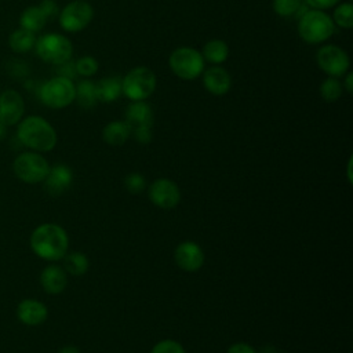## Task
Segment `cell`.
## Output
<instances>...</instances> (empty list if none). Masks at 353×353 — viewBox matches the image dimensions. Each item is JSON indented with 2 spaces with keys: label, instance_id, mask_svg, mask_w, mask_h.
Returning <instances> with one entry per match:
<instances>
[{
  "label": "cell",
  "instance_id": "cell-1",
  "mask_svg": "<svg viewBox=\"0 0 353 353\" xmlns=\"http://www.w3.org/2000/svg\"><path fill=\"white\" fill-rule=\"evenodd\" d=\"M29 244L39 258L47 262H58L68 252L69 236L61 225L46 222L34 228Z\"/></svg>",
  "mask_w": 353,
  "mask_h": 353
},
{
  "label": "cell",
  "instance_id": "cell-2",
  "mask_svg": "<svg viewBox=\"0 0 353 353\" xmlns=\"http://www.w3.org/2000/svg\"><path fill=\"white\" fill-rule=\"evenodd\" d=\"M17 138L28 149L39 153L50 152L55 148L58 135L55 128L41 116H28L17 124Z\"/></svg>",
  "mask_w": 353,
  "mask_h": 353
},
{
  "label": "cell",
  "instance_id": "cell-3",
  "mask_svg": "<svg viewBox=\"0 0 353 353\" xmlns=\"http://www.w3.org/2000/svg\"><path fill=\"white\" fill-rule=\"evenodd\" d=\"M335 32L332 18L323 10H306L298 21V34L307 44L327 41Z\"/></svg>",
  "mask_w": 353,
  "mask_h": 353
},
{
  "label": "cell",
  "instance_id": "cell-4",
  "mask_svg": "<svg viewBox=\"0 0 353 353\" xmlns=\"http://www.w3.org/2000/svg\"><path fill=\"white\" fill-rule=\"evenodd\" d=\"M34 50L37 57L51 65H62L70 61L73 54L72 41L61 33H47L36 40Z\"/></svg>",
  "mask_w": 353,
  "mask_h": 353
},
{
  "label": "cell",
  "instance_id": "cell-5",
  "mask_svg": "<svg viewBox=\"0 0 353 353\" xmlns=\"http://www.w3.org/2000/svg\"><path fill=\"white\" fill-rule=\"evenodd\" d=\"M50 167L51 165L48 164L47 159L41 153L33 150L19 153L12 161V171L15 176L29 185L43 182L50 171Z\"/></svg>",
  "mask_w": 353,
  "mask_h": 353
},
{
  "label": "cell",
  "instance_id": "cell-6",
  "mask_svg": "<svg viewBox=\"0 0 353 353\" xmlns=\"http://www.w3.org/2000/svg\"><path fill=\"white\" fill-rule=\"evenodd\" d=\"M39 98L47 108L63 109L74 102L76 85L69 77L55 76L40 87Z\"/></svg>",
  "mask_w": 353,
  "mask_h": 353
},
{
  "label": "cell",
  "instance_id": "cell-7",
  "mask_svg": "<svg viewBox=\"0 0 353 353\" xmlns=\"http://www.w3.org/2000/svg\"><path fill=\"white\" fill-rule=\"evenodd\" d=\"M157 79L152 69L137 66L121 79L123 94L132 101H145L156 90Z\"/></svg>",
  "mask_w": 353,
  "mask_h": 353
},
{
  "label": "cell",
  "instance_id": "cell-8",
  "mask_svg": "<svg viewBox=\"0 0 353 353\" xmlns=\"http://www.w3.org/2000/svg\"><path fill=\"white\" fill-rule=\"evenodd\" d=\"M204 58L200 51L192 47H178L168 58L172 73L181 80H194L204 70Z\"/></svg>",
  "mask_w": 353,
  "mask_h": 353
},
{
  "label": "cell",
  "instance_id": "cell-9",
  "mask_svg": "<svg viewBox=\"0 0 353 353\" xmlns=\"http://www.w3.org/2000/svg\"><path fill=\"white\" fill-rule=\"evenodd\" d=\"M94 17L92 6L85 0H73L59 11V25L65 32L77 33L85 29Z\"/></svg>",
  "mask_w": 353,
  "mask_h": 353
},
{
  "label": "cell",
  "instance_id": "cell-10",
  "mask_svg": "<svg viewBox=\"0 0 353 353\" xmlns=\"http://www.w3.org/2000/svg\"><path fill=\"white\" fill-rule=\"evenodd\" d=\"M316 61L319 68L330 77H343L350 68V58L347 52L334 44L323 46L316 54Z\"/></svg>",
  "mask_w": 353,
  "mask_h": 353
},
{
  "label": "cell",
  "instance_id": "cell-11",
  "mask_svg": "<svg viewBox=\"0 0 353 353\" xmlns=\"http://www.w3.org/2000/svg\"><path fill=\"white\" fill-rule=\"evenodd\" d=\"M148 196L153 205L163 210L175 208L181 201V190L178 185L168 178L154 179L149 185Z\"/></svg>",
  "mask_w": 353,
  "mask_h": 353
},
{
  "label": "cell",
  "instance_id": "cell-12",
  "mask_svg": "<svg viewBox=\"0 0 353 353\" xmlns=\"http://www.w3.org/2000/svg\"><path fill=\"white\" fill-rule=\"evenodd\" d=\"M25 113V102L22 95L12 88L0 94V121L6 127L17 125Z\"/></svg>",
  "mask_w": 353,
  "mask_h": 353
},
{
  "label": "cell",
  "instance_id": "cell-13",
  "mask_svg": "<svg viewBox=\"0 0 353 353\" xmlns=\"http://www.w3.org/2000/svg\"><path fill=\"white\" fill-rule=\"evenodd\" d=\"M174 261L183 272L193 273L204 265V251L194 241H182L174 251Z\"/></svg>",
  "mask_w": 353,
  "mask_h": 353
},
{
  "label": "cell",
  "instance_id": "cell-14",
  "mask_svg": "<svg viewBox=\"0 0 353 353\" xmlns=\"http://www.w3.org/2000/svg\"><path fill=\"white\" fill-rule=\"evenodd\" d=\"M43 182L48 194L62 196L72 186L73 171L69 165L58 163L50 167V171Z\"/></svg>",
  "mask_w": 353,
  "mask_h": 353
},
{
  "label": "cell",
  "instance_id": "cell-15",
  "mask_svg": "<svg viewBox=\"0 0 353 353\" xmlns=\"http://www.w3.org/2000/svg\"><path fill=\"white\" fill-rule=\"evenodd\" d=\"M17 317L22 324L28 327H36L47 320L48 309L41 301L34 298H26L18 303Z\"/></svg>",
  "mask_w": 353,
  "mask_h": 353
},
{
  "label": "cell",
  "instance_id": "cell-16",
  "mask_svg": "<svg viewBox=\"0 0 353 353\" xmlns=\"http://www.w3.org/2000/svg\"><path fill=\"white\" fill-rule=\"evenodd\" d=\"M40 285L50 295H58L63 292L68 285V273L57 263L46 266L40 273Z\"/></svg>",
  "mask_w": 353,
  "mask_h": 353
},
{
  "label": "cell",
  "instance_id": "cell-17",
  "mask_svg": "<svg viewBox=\"0 0 353 353\" xmlns=\"http://www.w3.org/2000/svg\"><path fill=\"white\" fill-rule=\"evenodd\" d=\"M203 85L212 95H225L232 87V77L226 69L214 65L204 72Z\"/></svg>",
  "mask_w": 353,
  "mask_h": 353
},
{
  "label": "cell",
  "instance_id": "cell-18",
  "mask_svg": "<svg viewBox=\"0 0 353 353\" xmlns=\"http://www.w3.org/2000/svg\"><path fill=\"white\" fill-rule=\"evenodd\" d=\"M125 121L131 127V132L139 128H152L153 112L145 101H132L125 110Z\"/></svg>",
  "mask_w": 353,
  "mask_h": 353
},
{
  "label": "cell",
  "instance_id": "cell-19",
  "mask_svg": "<svg viewBox=\"0 0 353 353\" xmlns=\"http://www.w3.org/2000/svg\"><path fill=\"white\" fill-rule=\"evenodd\" d=\"M131 137V127L125 120H113L108 123L102 130L103 141L110 146L124 145Z\"/></svg>",
  "mask_w": 353,
  "mask_h": 353
},
{
  "label": "cell",
  "instance_id": "cell-20",
  "mask_svg": "<svg viewBox=\"0 0 353 353\" xmlns=\"http://www.w3.org/2000/svg\"><path fill=\"white\" fill-rule=\"evenodd\" d=\"M47 19L48 18L43 12V10L39 7V4L29 6L19 15V26L32 33H37L46 26Z\"/></svg>",
  "mask_w": 353,
  "mask_h": 353
},
{
  "label": "cell",
  "instance_id": "cell-21",
  "mask_svg": "<svg viewBox=\"0 0 353 353\" xmlns=\"http://www.w3.org/2000/svg\"><path fill=\"white\" fill-rule=\"evenodd\" d=\"M201 55H203L204 61H207L212 65H221L229 57V46L226 41H223L221 39L210 40L204 44Z\"/></svg>",
  "mask_w": 353,
  "mask_h": 353
},
{
  "label": "cell",
  "instance_id": "cell-22",
  "mask_svg": "<svg viewBox=\"0 0 353 353\" xmlns=\"http://www.w3.org/2000/svg\"><path fill=\"white\" fill-rule=\"evenodd\" d=\"M36 34L26 30V29H15L14 32H11V34L8 36V46L10 48L17 52V54H25L28 51H30L32 48H34L36 44Z\"/></svg>",
  "mask_w": 353,
  "mask_h": 353
},
{
  "label": "cell",
  "instance_id": "cell-23",
  "mask_svg": "<svg viewBox=\"0 0 353 353\" xmlns=\"http://www.w3.org/2000/svg\"><path fill=\"white\" fill-rule=\"evenodd\" d=\"M123 94L120 77H105L97 83V95L101 102H113Z\"/></svg>",
  "mask_w": 353,
  "mask_h": 353
},
{
  "label": "cell",
  "instance_id": "cell-24",
  "mask_svg": "<svg viewBox=\"0 0 353 353\" xmlns=\"http://www.w3.org/2000/svg\"><path fill=\"white\" fill-rule=\"evenodd\" d=\"M63 259V269L68 274L72 276H83L87 273L90 268V262L85 254L80 251H73V252H66V255L62 258Z\"/></svg>",
  "mask_w": 353,
  "mask_h": 353
},
{
  "label": "cell",
  "instance_id": "cell-25",
  "mask_svg": "<svg viewBox=\"0 0 353 353\" xmlns=\"http://www.w3.org/2000/svg\"><path fill=\"white\" fill-rule=\"evenodd\" d=\"M77 103L81 108L90 109L98 102V95H97V83L91 80H81L76 85V98Z\"/></svg>",
  "mask_w": 353,
  "mask_h": 353
},
{
  "label": "cell",
  "instance_id": "cell-26",
  "mask_svg": "<svg viewBox=\"0 0 353 353\" xmlns=\"http://www.w3.org/2000/svg\"><path fill=\"white\" fill-rule=\"evenodd\" d=\"M343 92V87L339 79L336 77H327L320 84V95L325 102H336Z\"/></svg>",
  "mask_w": 353,
  "mask_h": 353
},
{
  "label": "cell",
  "instance_id": "cell-27",
  "mask_svg": "<svg viewBox=\"0 0 353 353\" xmlns=\"http://www.w3.org/2000/svg\"><path fill=\"white\" fill-rule=\"evenodd\" d=\"M332 22L334 25L343 28V29H350L353 26V4L350 1L341 3L332 14Z\"/></svg>",
  "mask_w": 353,
  "mask_h": 353
},
{
  "label": "cell",
  "instance_id": "cell-28",
  "mask_svg": "<svg viewBox=\"0 0 353 353\" xmlns=\"http://www.w3.org/2000/svg\"><path fill=\"white\" fill-rule=\"evenodd\" d=\"M272 7L280 17H292L302 8V0H273Z\"/></svg>",
  "mask_w": 353,
  "mask_h": 353
},
{
  "label": "cell",
  "instance_id": "cell-29",
  "mask_svg": "<svg viewBox=\"0 0 353 353\" xmlns=\"http://www.w3.org/2000/svg\"><path fill=\"white\" fill-rule=\"evenodd\" d=\"M99 69V63L98 61L91 57V55H84L81 58H79L74 62V70L77 74L83 76V77H91L94 76Z\"/></svg>",
  "mask_w": 353,
  "mask_h": 353
},
{
  "label": "cell",
  "instance_id": "cell-30",
  "mask_svg": "<svg viewBox=\"0 0 353 353\" xmlns=\"http://www.w3.org/2000/svg\"><path fill=\"white\" fill-rule=\"evenodd\" d=\"M124 188L131 194H139L146 188V179L139 172H130L124 178Z\"/></svg>",
  "mask_w": 353,
  "mask_h": 353
},
{
  "label": "cell",
  "instance_id": "cell-31",
  "mask_svg": "<svg viewBox=\"0 0 353 353\" xmlns=\"http://www.w3.org/2000/svg\"><path fill=\"white\" fill-rule=\"evenodd\" d=\"M150 353H186V352L179 342L174 339H163L152 347Z\"/></svg>",
  "mask_w": 353,
  "mask_h": 353
},
{
  "label": "cell",
  "instance_id": "cell-32",
  "mask_svg": "<svg viewBox=\"0 0 353 353\" xmlns=\"http://www.w3.org/2000/svg\"><path fill=\"white\" fill-rule=\"evenodd\" d=\"M39 7L43 10V12L46 14L47 18H52L55 17L57 14H59V10H58V4L55 3V0H41Z\"/></svg>",
  "mask_w": 353,
  "mask_h": 353
},
{
  "label": "cell",
  "instance_id": "cell-33",
  "mask_svg": "<svg viewBox=\"0 0 353 353\" xmlns=\"http://www.w3.org/2000/svg\"><path fill=\"white\" fill-rule=\"evenodd\" d=\"M307 6H310L314 10H327L334 7L335 4L339 3V0H303Z\"/></svg>",
  "mask_w": 353,
  "mask_h": 353
},
{
  "label": "cell",
  "instance_id": "cell-34",
  "mask_svg": "<svg viewBox=\"0 0 353 353\" xmlns=\"http://www.w3.org/2000/svg\"><path fill=\"white\" fill-rule=\"evenodd\" d=\"M131 135H134L135 141H138L139 143H149L152 141V128H139V130H134L131 132Z\"/></svg>",
  "mask_w": 353,
  "mask_h": 353
},
{
  "label": "cell",
  "instance_id": "cell-35",
  "mask_svg": "<svg viewBox=\"0 0 353 353\" xmlns=\"http://www.w3.org/2000/svg\"><path fill=\"white\" fill-rule=\"evenodd\" d=\"M226 353H256V350L250 343L236 342L228 347Z\"/></svg>",
  "mask_w": 353,
  "mask_h": 353
},
{
  "label": "cell",
  "instance_id": "cell-36",
  "mask_svg": "<svg viewBox=\"0 0 353 353\" xmlns=\"http://www.w3.org/2000/svg\"><path fill=\"white\" fill-rule=\"evenodd\" d=\"M342 87L346 88V91H347L349 94L353 92V73H352V72H347V73L345 74V80H343V83H342Z\"/></svg>",
  "mask_w": 353,
  "mask_h": 353
},
{
  "label": "cell",
  "instance_id": "cell-37",
  "mask_svg": "<svg viewBox=\"0 0 353 353\" xmlns=\"http://www.w3.org/2000/svg\"><path fill=\"white\" fill-rule=\"evenodd\" d=\"M58 353H81L80 349L74 345H66L58 350Z\"/></svg>",
  "mask_w": 353,
  "mask_h": 353
},
{
  "label": "cell",
  "instance_id": "cell-38",
  "mask_svg": "<svg viewBox=\"0 0 353 353\" xmlns=\"http://www.w3.org/2000/svg\"><path fill=\"white\" fill-rule=\"evenodd\" d=\"M6 134H7V127L0 121V141L6 137Z\"/></svg>",
  "mask_w": 353,
  "mask_h": 353
},
{
  "label": "cell",
  "instance_id": "cell-39",
  "mask_svg": "<svg viewBox=\"0 0 353 353\" xmlns=\"http://www.w3.org/2000/svg\"><path fill=\"white\" fill-rule=\"evenodd\" d=\"M352 157L349 159V161H347V179H349V183H350V181H352Z\"/></svg>",
  "mask_w": 353,
  "mask_h": 353
}]
</instances>
